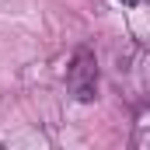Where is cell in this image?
I'll return each instance as SVG.
<instances>
[{"mask_svg": "<svg viewBox=\"0 0 150 150\" xmlns=\"http://www.w3.org/2000/svg\"><path fill=\"white\" fill-rule=\"evenodd\" d=\"M67 84H70L77 101H91L94 98V91H98V63H94L91 49H77L74 63H70V74H67Z\"/></svg>", "mask_w": 150, "mask_h": 150, "instance_id": "obj_1", "label": "cell"}, {"mask_svg": "<svg viewBox=\"0 0 150 150\" xmlns=\"http://www.w3.org/2000/svg\"><path fill=\"white\" fill-rule=\"evenodd\" d=\"M122 4H129V7H133V4H140V0H122Z\"/></svg>", "mask_w": 150, "mask_h": 150, "instance_id": "obj_2", "label": "cell"}]
</instances>
